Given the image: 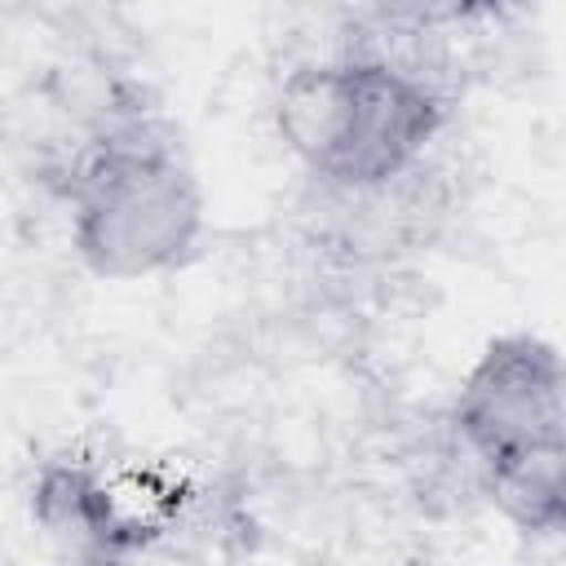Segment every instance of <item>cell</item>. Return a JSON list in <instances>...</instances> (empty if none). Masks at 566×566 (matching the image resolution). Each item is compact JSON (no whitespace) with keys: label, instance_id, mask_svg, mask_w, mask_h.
Returning a JSON list of instances; mask_svg holds the SVG:
<instances>
[{"label":"cell","instance_id":"1","mask_svg":"<svg viewBox=\"0 0 566 566\" xmlns=\"http://www.w3.org/2000/svg\"><path fill=\"white\" fill-rule=\"evenodd\" d=\"M274 124L310 177L345 195H371L424 159L447 124V97L411 57L345 49L287 71Z\"/></svg>","mask_w":566,"mask_h":566},{"label":"cell","instance_id":"2","mask_svg":"<svg viewBox=\"0 0 566 566\" xmlns=\"http://www.w3.org/2000/svg\"><path fill=\"white\" fill-rule=\"evenodd\" d=\"M71 248L97 279L128 283L177 270L203 239V181L155 115L106 119L71 164Z\"/></svg>","mask_w":566,"mask_h":566},{"label":"cell","instance_id":"3","mask_svg":"<svg viewBox=\"0 0 566 566\" xmlns=\"http://www.w3.org/2000/svg\"><path fill=\"white\" fill-rule=\"evenodd\" d=\"M451 433L473 460V478L566 442V349L539 332H500L464 367Z\"/></svg>","mask_w":566,"mask_h":566},{"label":"cell","instance_id":"4","mask_svg":"<svg viewBox=\"0 0 566 566\" xmlns=\"http://www.w3.org/2000/svg\"><path fill=\"white\" fill-rule=\"evenodd\" d=\"M486 504L526 539H566V442L478 478Z\"/></svg>","mask_w":566,"mask_h":566}]
</instances>
